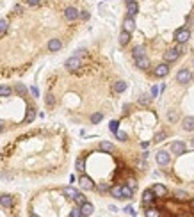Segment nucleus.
<instances>
[{"mask_svg": "<svg viewBox=\"0 0 194 217\" xmlns=\"http://www.w3.org/2000/svg\"><path fill=\"white\" fill-rule=\"evenodd\" d=\"M80 210H82V215L87 217V215H93V212H94V207H93V203L86 201V203H82V205H80Z\"/></svg>", "mask_w": 194, "mask_h": 217, "instance_id": "dca6fc26", "label": "nucleus"}, {"mask_svg": "<svg viewBox=\"0 0 194 217\" xmlns=\"http://www.w3.org/2000/svg\"><path fill=\"white\" fill-rule=\"evenodd\" d=\"M100 150H102V151H107V153H112L116 148H114L112 143H109V141H102V143H100Z\"/></svg>", "mask_w": 194, "mask_h": 217, "instance_id": "412c9836", "label": "nucleus"}, {"mask_svg": "<svg viewBox=\"0 0 194 217\" xmlns=\"http://www.w3.org/2000/svg\"><path fill=\"white\" fill-rule=\"evenodd\" d=\"M0 132H2V125H0Z\"/></svg>", "mask_w": 194, "mask_h": 217, "instance_id": "864d4df0", "label": "nucleus"}, {"mask_svg": "<svg viewBox=\"0 0 194 217\" xmlns=\"http://www.w3.org/2000/svg\"><path fill=\"white\" fill-rule=\"evenodd\" d=\"M7 31V21L5 20H0V34H2V32H5Z\"/></svg>", "mask_w": 194, "mask_h": 217, "instance_id": "a19ab883", "label": "nucleus"}, {"mask_svg": "<svg viewBox=\"0 0 194 217\" xmlns=\"http://www.w3.org/2000/svg\"><path fill=\"white\" fill-rule=\"evenodd\" d=\"M167 119H169L171 123H176V121H178V112H176V110H169V112H167Z\"/></svg>", "mask_w": 194, "mask_h": 217, "instance_id": "c85d7f7f", "label": "nucleus"}, {"mask_svg": "<svg viewBox=\"0 0 194 217\" xmlns=\"http://www.w3.org/2000/svg\"><path fill=\"white\" fill-rule=\"evenodd\" d=\"M109 128H111V132H112V134H116V132H118V128H119V121H116V119H114V121H111Z\"/></svg>", "mask_w": 194, "mask_h": 217, "instance_id": "7c9ffc66", "label": "nucleus"}, {"mask_svg": "<svg viewBox=\"0 0 194 217\" xmlns=\"http://www.w3.org/2000/svg\"><path fill=\"white\" fill-rule=\"evenodd\" d=\"M180 55H182V46H176V48H169L164 53V59H166V62H174Z\"/></svg>", "mask_w": 194, "mask_h": 217, "instance_id": "f03ea898", "label": "nucleus"}, {"mask_svg": "<svg viewBox=\"0 0 194 217\" xmlns=\"http://www.w3.org/2000/svg\"><path fill=\"white\" fill-rule=\"evenodd\" d=\"M128 41H130V32L123 31L121 34H119V45L125 46V45H128Z\"/></svg>", "mask_w": 194, "mask_h": 217, "instance_id": "5701e85b", "label": "nucleus"}, {"mask_svg": "<svg viewBox=\"0 0 194 217\" xmlns=\"http://www.w3.org/2000/svg\"><path fill=\"white\" fill-rule=\"evenodd\" d=\"M116 135H118V139H119L121 143H125V141H128V139H126V134H125V132H119V130H118V132H116Z\"/></svg>", "mask_w": 194, "mask_h": 217, "instance_id": "e433bc0d", "label": "nucleus"}, {"mask_svg": "<svg viewBox=\"0 0 194 217\" xmlns=\"http://www.w3.org/2000/svg\"><path fill=\"white\" fill-rule=\"evenodd\" d=\"M155 77H159V78H162V77H166L167 73H169V64L167 62H164V64H159L157 68L153 70Z\"/></svg>", "mask_w": 194, "mask_h": 217, "instance_id": "9d476101", "label": "nucleus"}, {"mask_svg": "<svg viewBox=\"0 0 194 217\" xmlns=\"http://www.w3.org/2000/svg\"><path fill=\"white\" fill-rule=\"evenodd\" d=\"M123 31L130 32V34L135 31V21H134V16H126V18L123 20Z\"/></svg>", "mask_w": 194, "mask_h": 217, "instance_id": "9b49d317", "label": "nucleus"}, {"mask_svg": "<svg viewBox=\"0 0 194 217\" xmlns=\"http://www.w3.org/2000/svg\"><path fill=\"white\" fill-rule=\"evenodd\" d=\"M126 89V82H123V80H118V82L114 84V91L116 93H123Z\"/></svg>", "mask_w": 194, "mask_h": 217, "instance_id": "393cba45", "label": "nucleus"}, {"mask_svg": "<svg viewBox=\"0 0 194 217\" xmlns=\"http://www.w3.org/2000/svg\"><path fill=\"white\" fill-rule=\"evenodd\" d=\"M61 48H62V41H61V39L53 38V39L48 41V50H50V52H59Z\"/></svg>", "mask_w": 194, "mask_h": 217, "instance_id": "2eb2a0df", "label": "nucleus"}, {"mask_svg": "<svg viewBox=\"0 0 194 217\" xmlns=\"http://www.w3.org/2000/svg\"><path fill=\"white\" fill-rule=\"evenodd\" d=\"M182 128L185 132H194V116H185L182 119Z\"/></svg>", "mask_w": 194, "mask_h": 217, "instance_id": "1a4fd4ad", "label": "nucleus"}, {"mask_svg": "<svg viewBox=\"0 0 194 217\" xmlns=\"http://www.w3.org/2000/svg\"><path fill=\"white\" fill-rule=\"evenodd\" d=\"M125 2H126V4H128V2H134V0H125Z\"/></svg>", "mask_w": 194, "mask_h": 217, "instance_id": "603ef678", "label": "nucleus"}, {"mask_svg": "<svg viewBox=\"0 0 194 217\" xmlns=\"http://www.w3.org/2000/svg\"><path fill=\"white\" fill-rule=\"evenodd\" d=\"M152 190L155 192V196L157 197H166L167 196V189H166V185H162V183H155V185L152 187Z\"/></svg>", "mask_w": 194, "mask_h": 217, "instance_id": "f8f14e48", "label": "nucleus"}, {"mask_svg": "<svg viewBox=\"0 0 194 217\" xmlns=\"http://www.w3.org/2000/svg\"><path fill=\"white\" fill-rule=\"evenodd\" d=\"M102 119H103V114H102V112H94V114L91 116V123H93V125H98Z\"/></svg>", "mask_w": 194, "mask_h": 217, "instance_id": "a878e982", "label": "nucleus"}, {"mask_svg": "<svg viewBox=\"0 0 194 217\" xmlns=\"http://www.w3.org/2000/svg\"><path fill=\"white\" fill-rule=\"evenodd\" d=\"M29 5H39V0H29Z\"/></svg>", "mask_w": 194, "mask_h": 217, "instance_id": "de8ad7c7", "label": "nucleus"}, {"mask_svg": "<svg viewBox=\"0 0 194 217\" xmlns=\"http://www.w3.org/2000/svg\"><path fill=\"white\" fill-rule=\"evenodd\" d=\"M191 207H192V210H194V199H192V201H191Z\"/></svg>", "mask_w": 194, "mask_h": 217, "instance_id": "3c124183", "label": "nucleus"}, {"mask_svg": "<svg viewBox=\"0 0 194 217\" xmlns=\"http://www.w3.org/2000/svg\"><path fill=\"white\" fill-rule=\"evenodd\" d=\"M62 194H64V196H68L70 199H75V197L79 196L80 192H79L77 189H73V187H64V189H62Z\"/></svg>", "mask_w": 194, "mask_h": 217, "instance_id": "a211bd4d", "label": "nucleus"}, {"mask_svg": "<svg viewBox=\"0 0 194 217\" xmlns=\"http://www.w3.org/2000/svg\"><path fill=\"white\" fill-rule=\"evenodd\" d=\"M53 103H55L53 94H46V105H48V107H53Z\"/></svg>", "mask_w": 194, "mask_h": 217, "instance_id": "f704fd0d", "label": "nucleus"}, {"mask_svg": "<svg viewBox=\"0 0 194 217\" xmlns=\"http://www.w3.org/2000/svg\"><path fill=\"white\" fill-rule=\"evenodd\" d=\"M64 66H66V70H70V71H75V70H79L82 66V61L75 55V57H70L68 61L64 62Z\"/></svg>", "mask_w": 194, "mask_h": 217, "instance_id": "39448f33", "label": "nucleus"}, {"mask_svg": "<svg viewBox=\"0 0 194 217\" xmlns=\"http://www.w3.org/2000/svg\"><path fill=\"white\" fill-rule=\"evenodd\" d=\"M152 98H153V96H148V94H143V96L139 98V103H141V105H150V103H152Z\"/></svg>", "mask_w": 194, "mask_h": 217, "instance_id": "cd10ccee", "label": "nucleus"}, {"mask_svg": "<svg viewBox=\"0 0 194 217\" xmlns=\"http://www.w3.org/2000/svg\"><path fill=\"white\" fill-rule=\"evenodd\" d=\"M126 185H128V187H132L134 190H135V189H137V182H135V180H134V178H130V180H128V183H126Z\"/></svg>", "mask_w": 194, "mask_h": 217, "instance_id": "37998d69", "label": "nucleus"}, {"mask_svg": "<svg viewBox=\"0 0 194 217\" xmlns=\"http://www.w3.org/2000/svg\"><path fill=\"white\" fill-rule=\"evenodd\" d=\"M34 118H36V112H34V109H31V110H29V114H27V118H25V121H27V123H31Z\"/></svg>", "mask_w": 194, "mask_h": 217, "instance_id": "c9c22d12", "label": "nucleus"}, {"mask_svg": "<svg viewBox=\"0 0 194 217\" xmlns=\"http://www.w3.org/2000/svg\"><path fill=\"white\" fill-rule=\"evenodd\" d=\"M166 137H167V134H166V132H159V134L155 135V143H160V141H164Z\"/></svg>", "mask_w": 194, "mask_h": 217, "instance_id": "473e14b6", "label": "nucleus"}, {"mask_svg": "<svg viewBox=\"0 0 194 217\" xmlns=\"http://www.w3.org/2000/svg\"><path fill=\"white\" fill-rule=\"evenodd\" d=\"M80 18H82V20H89V13H87V11H82Z\"/></svg>", "mask_w": 194, "mask_h": 217, "instance_id": "a18cd8bd", "label": "nucleus"}, {"mask_svg": "<svg viewBox=\"0 0 194 217\" xmlns=\"http://www.w3.org/2000/svg\"><path fill=\"white\" fill-rule=\"evenodd\" d=\"M155 160H157V164L159 165H167L169 164V160H171V157H169V153H167L166 150H159L157 155H155Z\"/></svg>", "mask_w": 194, "mask_h": 217, "instance_id": "20e7f679", "label": "nucleus"}, {"mask_svg": "<svg viewBox=\"0 0 194 217\" xmlns=\"http://www.w3.org/2000/svg\"><path fill=\"white\" fill-rule=\"evenodd\" d=\"M79 185H80V189H84V190H91V189H94V182H93L89 176H80V180H79Z\"/></svg>", "mask_w": 194, "mask_h": 217, "instance_id": "0eeeda50", "label": "nucleus"}, {"mask_svg": "<svg viewBox=\"0 0 194 217\" xmlns=\"http://www.w3.org/2000/svg\"><path fill=\"white\" fill-rule=\"evenodd\" d=\"M13 203H14V197L11 196V194H2L0 196V205L2 207L9 208V207H13Z\"/></svg>", "mask_w": 194, "mask_h": 217, "instance_id": "f3484780", "label": "nucleus"}, {"mask_svg": "<svg viewBox=\"0 0 194 217\" xmlns=\"http://www.w3.org/2000/svg\"><path fill=\"white\" fill-rule=\"evenodd\" d=\"M134 61H135V66H137L139 70H148V68H150V59H148L146 55L137 57V59H134Z\"/></svg>", "mask_w": 194, "mask_h": 217, "instance_id": "4468645a", "label": "nucleus"}, {"mask_svg": "<svg viewBox=\"0 0 194 217\" xmlns=\"http://www.w3.org/2000/svg\"><path fill=\"white\" fill-rule=\"evenodd\" d=\"M192 80V73L189 71L187 68H182L180 71L176 73V82L178 84H189Z\"/></svg>", "mask_w": 194, "mask_h": 217, "instance_id": "7ed1b4c3", "label": "nucleus"}, {"mask_svg": "<svg viewBox=\"0 0 194 217\" xmlns=\"http://www.w3.org/2000/svg\"><path fill=\"white\" fill-rule=\"evenodd\" d=\"M31 93H32V96H34V98H38V96H39V91H38V87H31Z\"/></svg>", "mask_w": 194, "mask_h": 217, "instance_id": "c03bdc74", "label": "nucleus"}, {"mask_svg": "<svg viewBox=\"0 0 194 217\" xmlns=\"http://www.w3.org/2000/svg\"><path fill=\"white\" fill-rule=\"evenodd\" d=\"M125 214H126V215H135V210H134V207H130V205H128V207H125Z\"/></svg>", "mask_w": 194, "mask_h": 217, "instance_id": "58836bf2", "label": "nucleus"}, {"mask_svg": "<svg viewBox=\"0 0 194 217\" xmlns=\"http://www.w3.org/2000/svg\"><path fill=\"white\" fill-rule=\"evenodd\" d=\"M191 148H192V150H194V139H192V141H191Z\"/></svg>", "mask_w": 194, "mask_h": 217, "instance_id": "8fccbe9b", "label": "nucleus"}, {"mask_svg": "<svg viewBox=\"0 0 194 217\" xmlns=\"http://www.w3.org/2000/svg\"><path fill=\"white\" fill-rule=\"evenodd\" d=\"M189 39H191V31L187 27H182V29H178V31L174 32V41L178 43V45H184Z\"/></svg>", "mask_w": 194, "mask_h": 217, "instance_id": "f257e3e1", "label": "nucleus"}, {"mask_svg": "<svg viewBox=\"0 0 194 217\" xmlns=\"http://www.w3.org/2000/svg\"><path fill=\"white\" fill-rule=\"evenodd\" d=\"M70 217H82V210L80 208H73L70 212Z\"/></svg>", "mask_w": 194, "mask_h": 217, "instance_id": "72a5a7b5", "label": "nucleus"}, {"mask_svg": "<svg viewBox=\"0 0 194 217\" xmlns=\"http://www.w3.org/2000/svg\"><path fill=\"white\" fill-rule=\"evenodd\" d=\"M155 192L152 190V189H148V190H144L143 194V207H152L155 203Z\"/></svg>", "mask_w": 194, "mask_h": 217, "instance_id": "423d86ee", "label": "nucleus"}, {"mask_svg": "<svg viewBox=\"0 0 194 217\" xmlns=\"http://www.w3.org/2000/svg\"><path fill=\"white\" fill-rule=\"evenodd\" d=\"M174 196H176V199L184 201V199H187V192H184V190H174Z\"/></svg>", "mask_w": 194, "mask_h": 217, "instance_id": "c756f323", "label": "nucleus"}, {"mask_svg": "<svg viewBox=\"0 0 194 217\" xmlns=\"http://www.w3.org/2000/svg\"><path fill=\"white\" fill-rule=\"evenodd\" d=\"M111 196L112 197H116V199H123V189H121V185H114V187H111Z\"/></svg>", "mask_w": 194, "mask_h": 217, "instance_id": "6ab92c4d", "label": "nucleus"}, {"mask_svg": "<svg viewBox=\"0 0 194 217\" xmlns=\"http://www.w3.org/2000/svg\"><path fill=\"white\" fill-rule=\"evenodd\" d=\"M146 215H150V217H157V215H159V212H155V210H148V212H146Z\"/></svg>", "mask_w": 194, "mask_h": 217, "instance_id": "49530a36", "label": "nucleus"}, {"mask_svg": "<svg viewBox=\"0 0 194 217\" xmlns=\"http://www.w3.org/2000/svg\"><path fill=\"white\" fill-rule=\"evenodd\" d=\"M64 18L68 21H75L77 18H80V11L75 9V7H68V9L64 11Z\"/></svg>", "mask_w": 194, "mask_h": 217, "instance_id": "6e6552de", "label": "nucleus"}, {"mask_svg": "<svg viewBox=\"0 0 194 217\" xmlns=\"http://www.w3.org/2000/svg\"><path fill=\"white\" fill-rule=\"evenodd\" d=\"M73 201H77V203H79V205H82V203H86V196H84V194H79V196L75 197V199H73Z\"/></svg>", "mask_w": 194, "mask_h": 217, "instance_id": "4c0bfd02", "label": "nucleus"}, {"mask_svg": "<svg viewBox=\"0 0 194 217\" xmlns=\"http://www.w3.org/2000/svg\"><path fill=\"white\" fill-rule=\"evenodd\" d=\"M157 93H159V89H157V87H153V89H152V96H157Z\"/></svg>", "mask_w": 194, "mask_h": 217, "instance_id": "09e8293b", "label": "nucleus"}, {"mask_svg": "<svg viewBox=\"0 0 194 217\" xmlns=\"http://www.w3.org/2000/svg\"><path fill=\"white\" fill-rule=\"evenodd\" d=\"M77 169H79V171H84V160H82V158H77Z\"/></svg>", "mask_w": 194, "mask_h": 217, "instance_id": "79ce46f5", "label": "nucleus"}, {"mask_svg": "<svg viewBox=\"0 0 194 217\" xmlns=\"http://www.w3.org/2000/svg\"><path fill=\"white\" fill-rule=\"evenodd\" d=\"M16 93H18V94H21V96H23V94L27 93V87H25L23 84H16Z\"/></svg>", "mask_w": 194, "mask_h": 217, "instance_id": "2f4dec72", "label": "nucleus"}, {"mask_svg": "<svg viewBox=\"0 0 194 217\" xmlns=\"http://www.w3.org/2000/svg\"><path fill=\"white\" fill-rule=\"evenodd\" d=\"M123 189V199H130V197H134V189L128 185H121Z\"/></svg>", "mask_w": 194, "mask_h": 217, "instance_id": "4be33fe9", "label": "nucleus"}, {"mask_svg": "<svg viewBox=\"0 0 194 217\" xmlns=\"http://www.w3.org/2000/svg\"><path fill=\"white\" fill-rule=\"evenodd\" d=\"M98 190H100V192H107V190H111V187L107 185V183H100V185H98Z\"/></svg>", "mask_w": 194, "mask_h": 217, "instance_id": "ea45409f", "label": "nucleus"}, {"mask_svg": "<svg viewBox=\"0 0 194 217\" xmlns=\"http://www.w3.org/2000/svg\"><path fill=\"white\" fill-rule=\"evenodd\" d=\"M11 93H13V89L9 85H0V96H11Z\"/></svg>", "mask_w": 194, "mask_h": 217, "instance_id": "bb28decb", "label": "nucleus"}, {"mask_svg": "<svg viewBox=\"0 0 194 217\" xmlns=\"http://www.w3.org/2000/svg\"><path fill=\"white\" fill-rule=\"evenodd\" d=\"M171 151H173L174 155H184L185 153V144L182 141H174L173 144H171Z\"/></svg>", "mask_w": 194, "mask_h": 217, "instance_id": "ddd939ff", "label": "nucleus"}, {"mask_svg": "<svg viewBox=\"0 0 194 217\" xmlns=\"http://www.w3.org/2000/svg\"><path fill=\"white\" fill-rule=\"evenodd\" d=\"M132 55H134V59H137V57H143V55H144V46H143V45L135 46V48L132 50Z\"/></svg>", "mask_w": 194, "mask_h": 217, "instance_id": "b1692460", "label": "nucleus"}, {"mask_svg": "<svg viewBox=\"0 0 194 217\" xmlns=\"http://www.w3.org/2000/svg\"><path fill=\"white\" fill-rule=\"evenodd\" d=\"M126 11H128V16H135L137 11H139L137 2H135V0H134V2H128V4H126Z\"/></svg>", "mask_w": 194, "mask_h": 217, "instance_id": "aec40b11", "label": "nucleus"}]
</instances>
